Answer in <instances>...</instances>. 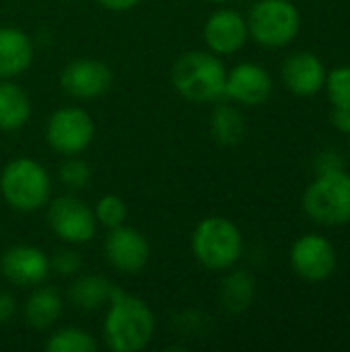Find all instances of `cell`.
Wrapping results in <instances>:
<instances>
[{
	"label": "cell",
	"mask_w": 350,
	"mask_h": 352,
	"mask_svg": "<svg viewBox=\"0 0 350 352\" xmlns=\"http://www.w3.org/2000/svg\"><path fill=\"white\" fill-rule=\"evenodd\" d=\"M155 314L136 295L113 287L103 320V342L113 352L144 351L155 336Z\"/></svg>",
	"instance_id": "1"
},
{
	"label": "cell",
	"mask_w": 350,
	"mask_h": 352,
	"mask_svg": "<svg viewBox=\"0 0 350 352\" xmlns=\"http://www.w3.org/2000/svg\"><path fill=\"white\" fill-rule=\"evenodd\" d=\"M227 68L221 56L208 50H190L171 66V85L190 103H217L225 99Z\"/></svg>",
	"instance_id": "2"
},
{
	"label": "cell",
	"mask_w": 350,
	"mask_h": 352,
	"mask_svg": "<svg viewBox=\"0 0 350 352\" xmlns=\"http://www.w3.org/2000/svg\"><path fill=\"white\" fill-rule=\"evenodd\" d=\"M190 248L202 268L227 272L235 268L243 254V235L231 219L206 217L194 227Z\"/></svg>",
	"instance_id": "3"
},
{
	"label": "cell",
	"mask_w": 350,
	"mask_h": 352,
	"mask_svg": "<svg viewBox=\"0 0 350 352\" xmlns=\"http://www.w3.org/2000/svg\"><path fill=\"white\" fill-rule=\"evenodd\" d=\"M0 196L17 212H35L52 200V177L35 159H12L0 171Z\"/></svg>",
	"instance_id": "4"
},
{
	"label": "cell",
	"mask_w": 350,
	"mask_h": 352,
	"mask_svg": "<svg viewBox=\"0 0 350 352\" xmlns=\"http://www.w3.org/2000/svg\"><path fill=\"white\" fill-rule=\"evenodd\" d=\"M303 212L320 227L350 223V173L347 169L316 173L301 198Z\"/></svg>",
	"instance_id": "5"
},
{
	"label": "cell",
	"mask_w": 350,
	"mask_h": 352,
	"mask_svg": "<svg viewBox=\"0 0 350 352\" xmlns=\"http://www.w3.org/2000/svg\"><path fill=\"white\" fill-rule=\"evenodd\" d=\"M250 37L270 50L285 47L295 41L301 29V14L291 0H258L248 16Z\"/></svg>",
	"instance_id": "6"
},
{
	"label": "cell",
	"mask_w": 350,
	"mask_h": 352,
	"mask_svg": "<svg viewBox=\"0 0 350 352\" xmlns=\"http://www.w3.org/2000/svg\"><path fill=\"white\" fill-rule=\"evenodd\" d=\"M45 221L50 231L66 245L89 243L97 233L93 208L78 196H58L47 202Z\"/></svg>",
	"instance_id": "7"
},
{
	"label": "cell",
	"mask_w": 350,
	"mask_h": 352,
	"mask_svg": "<svg viewBox=\"0 0 350 352\" xmlns=\"http://www.w3.org/2000/svg\"><path fill=\"white\" fill-rule=\"evenodd\" d=\"M95 138V124L89 111L76 105L56 109L45 122V142L52 151L72 157L85 153Z\"/></svg>",
	"instance_id": "8"
},
{
	"label": "cell",
	"mask_w": 350,
	"mask_h": 352,
	"mask_svg": "<svg viewBox=\"0 0 350 352\" xmlns=\"http://www.w3.org/2000/svg\"><path fill=\"white\" fill-rule=\"evenodd\" d=\"M289 262L299 278L307 283H324L336 272L338 254L328 237L320 233H305L293 241Z\"/></svg>",
	"instance_id": "9"
},
{
	"label": "cell",
	"mask_w": 350,
	"mask_h": 352,
	"mask_svg": "<svg viewBox=\"0 0 350 352\" xmlns=\"http://www.w3.org/2000/svg\"><path fill=\"white\" fill-rule=\"evenodd\" d=\"M113 85V72L107 64L95 58H78L68 62L60 72L62 91L78 101L103 97Z\"/></svg>",
	"instance_id": "10"
},
{
	"label": "cell",
	"mask_w": 350,
	"mask_h": 352,
	"mask_svg": "<svg viewBox=\"0 0 350 352\" xmlns=\"http://www.w3.org/2000/svg\"><path fill=\"white\" fill-rule=\"evenodd\" d=\"M103 252L109 266L122 274H138L151 260L149 239L140 231L124 225L109 229L103 243Z\"/></svg>",
	"instance_id": "11"
},
{
	"label": "cell",
	"mask_w": 350,
	"mask_h": 352,
	"mask_svg": "<svg viewBox=\"0 0 350 352\" xmlns=\"http://www.w3.org/2000/svg\"><path fill=\"white\" fill-rule=\"evenodd\" d=\"M52 272L50 256L35 245H10L0 256V274L14 287L33 289Z\"/></svg>",
	"instance_id": "12"
},
{
	"label": "cell",
	"mask_w": 350,
	"mask_h": 352,
	"mask_svg": "<svg viewBox=\"0 0 350 352\" xmlns=\"http://www.w3.org/2000/svg\"><path fill=\"white\" fill-rule=\"evenodd\" d=\"M202 37L208 52L217 56H233L250 39L248 21L235 8H217L206 19Z\"/></svg>",
	"instance_id": "13"
},
{
	"label": "cell",
	"mask_w": 350,
	"mask_h": 352,
	"mask_svg": "<svg viewBox=\"0 0 350 352\" xmlns=\"http://www.w3.org/2000/svg\"><path fill=\"white\" fill-rule=\"evenodd\" d=\"M270 95H272V76L264 66L256 62H241L231 70H227L225 99L243 107H256L266 103Z\"/></svg>",
	"instance_id": "14"
},
{
	"label": "cell",
	"mask_w": 350,
	"mask_h": 352,
	"mask_svg": "<svg viewBox=\"0 0 350 352\" xmlns=\"http://www.w3.org/2000/svg\"><path fill=\"white\" fill-rule=\"evenodd\" d=\"M328 68L314 52H293L281 66V78L289 93L297 97H314L326 85Z\"/></svg>",
	"instance_id": "15"
},
{
	"label": "cell",
	"mask_w": 350,
	"mask_h": 352,
	"mask_svg": "<svg viewBox=\"0 0 350 352\" xmlns=\"http://www.w3.org/2000/svg\"><path fill=\"white\" fill-rule=\"evenodd\" d=\"M35 58L33 39L17 27H0V78L21 76Z\"/></svg>",
	"instance_id": "16"
},
{
	"label": "cell",
	"mask_w": 350,
	"mask_h": 352,
	"mask_svg": "<svg viewBox=\"0 0 350 352\" xmlns=\"http://www.w3.org/2000/svg\"><path fill=\"white\" fill-rule=\"evenodd\" d=\"M64 314V299L52 287H33L23 305V320L33 330H50Z\"/></svg>",
	"instance_id": "17"
},
{
	"label": "cell",
	"mask_w": 350,
	"mask_h": 352,
	"mask_svg": "<svg viewBox=\"0 0 350 352\" xmlns=\"http://www.w3.org/2000/svg\"><path fill=\"white\" fill-rule=\"evenodd\" d=\"M256 299V278L243 268H229L219 289V303L227 314H243Z\"/></svg>",
	"instance_id": "18"
},
{
	"label": "cell",
	"mask_w": 350,
	"mask_h": 352,
	"mask_svg": "<svg viewBox=\"0 0 350 352\" xmlns=\"http://www.w3.org/2000/svg\"><path fill=\"white\" fill-rule=\"evenodd\" d=\"M31 99L14 78H0V130H21L31 118Z\"/></svg>",
	"instance_id": "19"
},
{
	"label": "cell",
	"mask_w": 350,
	"mask_h": 352,
	"mask_svg": "<svg viewBox=\"0 0 350 352\" xmlns=\"http://www.w3.org/2000/svg\"><path fill=\"white\" fill-rule=\"evenodd\" d=\"M208 128H210V136L221 146H237L248 132L245 116L241 113V109L237 105L219 103V101L210 111Z\"/></svg>",
	"instance_id": "20"
},
{
	"label": "cell",
	"mask_w": 350,
	"mask_h": 352,
	"mask_svg": "<svg viewBox=\"0 0 350 352\" xmlns=\"http://www.w3.org/2000/svg\"><path fill=\"white\" fill-rule=\"evenodd\" d=\"M113 285L99 274H76L68 287V301L80 311H97L107 305Z\"/></svg>",
	"instance_id": "21"
},
{
	"label": "cell",
	"mask_w": 350,
	"mask_h": 352,
	"mask_svg": "<svg viewBox=\"0 0 350 352\" xmlns=\"http://www.w3.org/2000/svg\"><path fill=\"white\" fill-rule=\"evenodd\" d=\"M99 349V342L95 336L83 328H60L52 332L45 340L47 352H95Z\"/></svg>",
	"instance_id": "22"
},
{
	"label": "cell",
	"mask_w": 350,
	"mask_h": 352,
	"mask_svg": "<svg viewBox=\"0 0 350 352\" xmlns=\"http://www.w3.org/2000/svg\"><path fill=\"white\" fill-rule=\"evenodd\" d=\"M58 177H60L64 188H68L72 192H80V190L89 188V184L93 179V169H91V165L87 161L72 155V157H66L60 163Z\"/></svg>",
	"instance_id": "23"
},
{
	"label": "cell",
	"mask_w": 350,
	"mask_h": 352,
	"mask_svg": "<svg viewBox=\"0 0 350 352\" xmlns=\"http://www.w3.org/2000/svg\"><path fill=\"white\" fill-rule=\"evenodd\" d=\"M95 219H97V225H103L105 229H116L120 225L126 223V217H128V206L126 202L116 196V194H105L97 200L95 208Z\"/></svg>",
	"instance_id": "24"
},
{
	"label": "cell",
	"mask_w": 350,
	"mask_h": 352,
	"mask_svg": "<svg viewBox=\"0 0 350 352\" xmlns=\"http://www.w3.org/2000/svg\"><path fill=\"white\" fill-rule=\"evenodd\" d=\"M324 89L334 107H350V64L328 70Z\"/></svg>",
	"instance_id": "25"
},
{
	"label": "cell",
	"mask_w": 350,
	"mask_h": 352,
	"mask_svg": "<svg viewBox=\"0 0 350 352\" xmlns=\"http://www.w3.org/2000/svg\"><path fill=\"white\" fill-rule=\"evenodd\" d=\"M50 266H52V272H56L58 276L74 278L76 274L83 272L85 260H83V256H80L78 250H74V248H62V250H58L50 258Z\"/></svg>",
	"instance_id": "26"
},
{
	"label": "cell",
	"mask_w": 350,
	"mask_h": 352,
	"mask_svg": "<svg viewBox=\"0 0 350 352\" xmlns=\"http://www.w3.org/2000/svg\"><path fill=\"white\" fill-rule=\"evenodd\" d=\"M344 167H347V161H344L342 153L336 151V148H326V151L318 153V157H316V161H314L316 173L338 171V169H344Z\"/></svg>",
	"instance_id": "27"
},
{
	"label": "cell",
	"mask_w": 350,
	"mask_h": 352,
	"mask_svg": "<svg viewBox=\"0 0 350 352\" xmlns=\"http://www.w3.org/2000/svg\"><path fill=\"white\" fill-rule=\"evenodd\" d=\"M17 311H19L17 299L8 291H0V326L12 322Z\"/></svg>",
	"instance_id": "28"
},
{
	"label": "cell",
	"mask_w": 350,
	"mask_h": 352,
	"mask_svg": "<svg viewBox=\"0 0 350 352\" xmlns=\"http://www.w3.org/2000/svg\"><path fill=\"white\" fill-rule=\"evenodd\" d=\"M332 126L342 132V134H350V107H334L332 109Z\"/></svg>",
	"instance_id": "29"
},
{
	"label": "cell",
	"mask_w": 350,
	"mask_h": 352,
	"mask_svg": "<svg viewBox=\"0 0 350 352\" xmlns=\"http://www.w3.org/2000/svg\"><path fill=\"white\" fill-rule=\"evenodd\" d=\"M97 4L111 12H126V10H132L134 6H138L140 0H97Z\"/></svg>",
	"instance_id": "30"
},
{
	"label": "cell",
	"mask_w": 350,
	"mask_h": 352,
	"mask_svg": "<svg viewBox=\"0 0 350 352\" xmlns=\"http://www.w3.org/2000/svg\"><path fill=\"white\" fill-rule=\"evenodd\" d=\"M208 2H217V4H223V2H229V0H208Z\"/></svg>",
	"instance_id": "31"
},
{
	"label": "cell",
	"mask_w": 350,
	"mask_h": 352,
	"mask_svg": "<svg viewBox=\"0 0 350 352\" xmlns=\"http://www.w3.org/2000/svg\"><path fill=\"white\" fill-rule=\"evenodd\" d=\"M349 142H350V134H349Z\"/></svg>",
	"instance_id": "32"
}]
</instances>
